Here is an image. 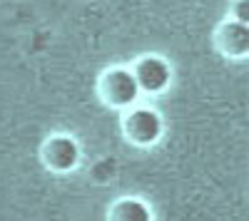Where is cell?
I'll use <instances>...</instances> for the list:
<instances>
[{
  "label": "cell",
  "instance_id": "1",
  "mask_svg": "<svg viewBox=\"0 0 249 221\" xmlns=\"http://www.w3.org/2000/svg\"><path fill=\"white\" fill-rule=\"evenodd\" d=\"M100 95L105 97V102H110L112 107H130L140 97V85H137L132 70L115 67V70H107L102 75Z\"/></svg>",
  "mask_w": 249,
  "mask_h": 221
},
{
  "label": "cell",
  "instance_id": "2",
  "mask_svg": "<svg viewBox=\"0 0 249 221\" xmlns=\"http://www.w3.org/2000/svg\"><path fill=\"white\" fill-rule=\"evenodd\" d=\"M124 134H127L130 142H135L140 147L155 144L162 134V119L152 110H135L124 119Z\"/></svg>",
  "mask_w": 249,
  "mask_h": 221
},
{
  "label": "cell",
  "instance_id": "5",
  "mask_svg": "<svg viewBox=\"0 0 249 221\" xmlns=\"http://www.w3.org/2000/svg\"><path fill=\"white\" fill-rule=\"evenodd\" d=\"M217 47L227 57H244L249 50V30L244 23L230 20L217 30Z\"/></svg>",
  "mask_w": 249,
  "mask_h": 221
},
{
  "label": "cell",
  "instance_id": "7",
  "mask_svg": "<svg viewBox=\"0 0 249 221\" xmlns=\"http://www.w3.org/2000/svg\"><path fill=\"white\" fill-rule=\"evenodd\" d=\"M247 8H249V0H239V3L234 5V20L237 23L247 25Z\"/></svg>",
  "mask_w": 249,
  "mask_h": 221
},
{
  "label": "cell",
  "instance_id": "4",
  "mask_svg": "<svg viewBox=\"0 0 249 221\" xmlns=\"http://www.w3.org/2000/svg\"><path fill=\"white\" fill-rule=\"evenodd\" d=\"M43 154H45L48 167L55 169V172H70L80 162V147H77V142L72 137H65V134L53 137L50 142L45 144Z\"/></svg>",
  "mask_w": 249,
  "mask_h": 221
},
{
  "label": "cell",
  "instance_id": "6",
  "mask_svg": "<svg viewBox=\"0 0 249 221\" xmlns=\"http://www.w3.org/2000/svg\"><path fill=\"white\" fill-rule=\"evenodd\" d=\"M110 221H152V211L140 199H122L112 206Z\"/></svg>",
  "mask_w": 249,
  "mask_h": 221
},
{
  "label": "cell",
  "instance_id": "3",
  "mask_svg": "<svg viewBox=\"0 0 249 221\" xmlns=\"http://www.w3.org/2000/svg\"><path fill=\"white\" fill-rule=\"evenodd\" d=\"M132 75H135L137 85H140V92H162L172 79L170 65L160 57L140 60V63L135 65V70H132Z\"/></svg>",
  "mask_w": 249,
  "mask_h": 221
}]
</instances>
